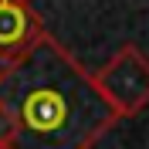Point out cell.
<instances>
[{
	"label": "cell",
	"instance_id": "3957f363",
	"mask_svg": "<svg viewBox=\"0 0 149 149\" xmlns=\"http://www.w3.org/2000/svg\"><path fill=\"white\" fill-rule=\"evenodd\" d=\"M41 34V17L27 0H0V61L24 54Z\"/></svg>",
	"mask_w": 149,
	"mask_h": 149
},
{
	"label": "cell",
	"instance_id": "277c9868",
	"mask_svg": "<svg viewBox=\"0 0 149 149\" xmlns=\"http://www.w3.org/2000/svg\"><path fill=\"white\" fill-rule=\"evenodd\" d=\"M3 139H7V122H3V115H0V149H3Z\"/></svg>",
	"mask_w": 149,
	"mask_h": 149
},
{
	"label": "cell",
	"instance_id": "7a4b0ae2",
	"mask_svg": "<svg viewBox=\"0 0 149 149\" xmlns=\"http://www.w3.org/2000/svg\"><path fill=\"white\" fill-rule=\"evenodd\" d=\"M92 78L119 119L139 115L149 105V58L136 44L119 47L98 71H92Z\"/></svg>",
	"mask_w": 149,
	"mask_h": 149
},
{
	"label": "cell",
	"instance_id": "6da1fadb",
	"mask_svg": "<svg viewBox=\"0 0 149 149\" xmlns=\"http://www.w3.org/2000/svg\"><path fill=\"white\" fill-rule=\"evenodd\" d=\"M0 115L3 149H95L119 122L92 71L47 31L0 65Z\"/></svg>",
	"mask_w": 149,
	"mask_h": 149
}]
</instances>
